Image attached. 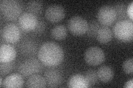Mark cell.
I'll use <instances>...</instances> for the list:
<instances>
[{
    "mask_svg": "<svg viewBox=\"0 0 133 88\" xmlns=\"http://www.w3.org/2000/svg\"><path fill=\"white\" fill-rule=\"evenodd\" d=\"M38 57L42 63L51 67L59 65L63 61L64 52L59 45L54 42L48 41L39 48Z\"/></svg>",
    "mask_w": 133,
    "mask_h": 88,
    "instance_id": "obj_1",
    "label": "cell"
},
{
    "mask_svg": "<svg viewBox=\"0 0 133 88\" xmlns=\"http://www.w3.org/2000/svg\"><path fill=\"white\" fill-rule=\"evenodd\" d=\"M115 36L118 40L124 42H129L133 39V24L130 19L119 20L113 29Z\"/></svg>",
    "mask_w": 133,
    "mask_h": 88,
    "instance_id": "obj_2",
    "label": "cell"
},
{
    "mask_svg": "<svg viewBox=\"0 0 133 88\" xmlns=\"http://www.w3.org/2000/svg\"><path fill=\"white\" fill-rule=\"evenodd\" d=\"M0 10L6 19L14 20L19 17L22 14V7L15 0H2L0 1Z\"/></svg>",
    "mask_w": 133,
    "mask_h": 88,
    "instance_id": "obj_3",
    "label": "cell"
},
{
    "mask_svg": "<svg viewBox=\"0 0 133 88\" xmlns=\"http://www.w3.org/2000/svg\"><path fill=\"white\" fill-rule=\"evenodd\" d=\"M41 61L35 58H30L23 61L18 67V71L24 77H30L40 72L43 68Z\"/></svg>",
    "mask_w": 133,
    "mask_h": 88,
    "instance_id": "obj_4",
    "label": "cell"
},
{
    "mask_svg": "<svg viewBox=\"0 0 133 88\" xmlns=\"http://www.w3.org/2000/svg\"><path fill=\"white\" fill-rule=\"evenodd\" d=\"M88 23L81 16L76 15L70 18L68 22V28L70 33L75 35L85 34L88 29Z\"/></svg>",
    "mask_w": 133,
    "mask_h": 88,
    "instance_id": "obj_5",
    "label": "cell"
},
{
    "mask_svg": "<svg viewBox=\"0 0 133 88\" xmlns=\"http://www.w3.org/2000/svg\"><path fill=\"white\" fill-rule=\"evenodd\" d=\"M97 17L99 22L104 26H110L116 19L114 8L110 6H103L101 7L97 12Z\"/></svg>",
    "mask_w": 133,
    "mask_h": 88,
    "instance_id": "obj_6",
    "label": "cell"
},
{
    "mask_svg": "<svg viewBox=\"0 0 133 88\" xmlns=\"http://www.w3.org/2000/svg\"><path fill=\"white\" fill-rule=\"evenodd\" d=\"M84 60L89 65H99L104 61L105 54L101 48L92 46L86 50L84 53Z\"/></svg>",
    "mask_w": 133,
    "mask_h": 88,
    "instance_id": "obj_7",
    "label": "cell"
},
{
    "mask_svg": "<svg viewBox=\"0 0 133 88\" xmlns=\"http://www.w3.org/2000/svg\"><path fill=\"white\" fill-rule=\"evenodd\" d=\"M1 36L3 39L7 43H16L20 39V29L15 23H8L2 28Z\"/></svg>",
    "mask_w": 133,
    "mask_h": 88,
    "instance_id": "obj_8",
    "label": "cell"
},
{
    "mask_svg": "<svg viewBox=\"0 0 133 88\" xmlns=\"http://www.w3.org/2000/svg\"><path fill=\"white\" fill-rule=\"evenodd\" d=\"M37 23L38 20L36 15L30 12H23L18 18L19 26L24 31L33 30L36 27Z\"/></svg>",
    "mask_w": 133,
    "mask_h": 88,
    "instance_id": "obj_9",
    "label": "cell"
},
{
    "mask_svg": "<svg viewBox=\"0 0 133 88\" xmlns=\"http://www.w3.org/2000/svg\"><path fill=\"white\" fill-rule=\"evenodd\" d=\"M44 78L48 87H57L63 81V76L59 70L54 68H49L45 70Z\"/></svg>",
    "mask_w": 133,
    "mask_h": 88,
    "instance_id": "obj_10",
    "label": "cell"
},
{
    "mask_svg": "<svg viewBox=\"0 0 133 88\" xmlns=\"http://www.w3.org/2000/svg\"><path fill=\"white\" fill-rule=\"evenodd\" d=\"M65 10L62 6L52 5L47 8L45 17L48 20L52 23L59 22L64 18Z\"/></svg>",
    "mask_w": 133,
    "mask_h": 88,
    "instance_id": "obj_11",
    "label": "cell"
},
{
    "mask_svg": "<svg viewBox=\"0 0 133 88\" xmlns=\"http://www.w3.org/2000/svg\"><path fill=\"white\" fill-rule=\"evenodd\" d=\"M18 48L20 53L23 55L32 56L35 55L38 50V44L33 39L26 38L21 42Z\"/></svg>",
    "mask_w": 133,
    "mask_h": 88,
    "instance_id": "obj_12",
    "label": "cell"
},
{
    "mask_svg": "<svg viewBox=\"0 0 133 88\" xmlns=\"http://www.w3.org/2000/svg\"><path fill=\"white\" fill-rule=\"evenodd\" d=\"M16 56L15 49L12 45L3 44L0 47V62L13 61Z\"/></svg>",
    "mask_w": 133,
    "mask_h": 88,
    "instance_id": "obj_13",
    "label": "cell"
},
{
    "mask_svg": "<svg viewBox=\"0 0 133 88\" xmlns=\"http://www.w3.org/2000/svg\"><path fill=\"white\" fill-rule=\"evenodd\" d=\"M24 84V80L20 74L14 73L7 76L3 80V87H21Z\"/></svg>",
    "mask_w": 133,
    "mask_h": 88,
    "instance_id": "obj_14",
    "label": "cell"
},
{
    "mask_svg": "<svg viewBox=\"0 0 133 88\" xmlns=\"http://www.w3.org/2000/svg\"><path fill=\"white\" fill-rule=\"evenodd\" d=\"M68 86L71 88H87L89 87L84 76L80 74H74L70 77L68 82Z\"/></svg>",
    "mask_w": 133,
    "mask_h": 88,
    "instance_id": "obj_15",
    "label": "cell"
},
{
    "mask_svg": "<svg viewBox=\"0 0 133 88\" xmlns=\"http://www.w3.org/2000/svg\"><path fill=\"white\" fill-rule=\"evenodd\" d=\"M98 79L103 82H108L112 80L114 77L113 70L110 67L103 66L100 67L97 71Z\"/></svg>",
    "mask_w": 133,
    "mask_h": 88,
    "instance_id": "obj_16",
    "label": "cell"
},
{
    "mask_svg": "<svg viewBox=\"0 0 133 88\" xmlns=\"http://www.w3.org/2000/svg\"><path fill=\"white\" fill-rule=\"evenodd\" d=\"M113 36V33L111 29L107 26L100 27L96 36L97 39L101 43L105 44L111 41Z\"/></svg>",
    "mask_w": 133,
    "mask_h": 88,
    "instance_id": "obj_17",
    "label": "cell"
},
{
    "mask_svg": "<svg viewBox=\"0 0 133 88\" xmlns=\"http://www.w3.org/2000/svg\"><path fill=\"white\" fill-rule=\"evenodd\" d=\"M46 85L44 78L38 74L31 75L26 82V86L28 87H44Z\"/></svg>",
    "mask_w": 133,
    "mask_h": 88,
    "instance_id": "obj_18",
    "label": "cell"
},
{
    "mask_svg": "<svg viewBox=\"0 0 133 88\" xmlns=\"http://www.w3.org/2000/svg\"><path fill=\"white\" fill-rule=\"evenodd\" d=\"M51 34L53 38L58 40L64 39L67 35V30L64 25H57L51 30Z\"/></svg>",
    "mask_w": 133,
    "mask_h": 88,
    "instance_id": "obj_19",
    "label": "cell"
},
{
    "mask_svg": "<svg viewBox=\"0 0 133 88\" xmlns=\"http://www.w3.org/2000/svg\"><path fill=\"white\" fill-rule=\"evenodd\" d=\"M42 3L39 1H29L26 5V10L28 12L35 15L39 14L42 10Z\"/></svg>",
    "mask_w": 133,
    "mask_h": 88,
    "instance_id": "obj_20",
    "label": "cell"
},
{
    "mask_svg": "<svg viewBox=\"0 0 133 88\" xmlns=\"http://www.w3.org/2000/svg\"><path fill=\"white\" fill-rule=\"evenodd\" d=\"M114 8L116 12V19L118 20V21L128 19V17L127 12V7L125 4L123 3H117L115 5Z\"/></svg>",
    "mask_w": 133,
    "mask_h": 88,
    "instance_id": "obj_21",
    "label": "cell"
},
{
    "mask_svg": "<svg viewBox=\"0 0 133 88\" xmlns=\"http://www.w3.org/2000/svg\"><path fill=\"white\" fill-rule=\"evenodd\" d=\"M100 27L101 26H100V24L97 21L95 20H91L88 24V29H87L86 32L87 35L90 37H96Z\"/></svg>",
    "mask_w": 133,
    "mask_h": 88,
    "instance_id": "obj_22",
    "label": "cell"
},
{
    "mask_svg": "<svg viewBox=\"0 0 133 88\" xmlns=\"http://www.w3.org/2000/svg\"><path fill=\"white\" fill-rule=\"evenodd\" d=\"M84 76L87 83H88L89 87L95 85L98 81V77L97 72L95 70H88L87 72H86Z\"/></svg>",
    "mask_w": 133,
    "mask_h": 88,
    "instance_id": "obj_23",
    "label": "cell"
},
{
    "mask_svg": "<svg viewBox=\"0 0 133 88\" xmlns=\"http://www.w3.org/2000/svg\"><path fill=\"white\" fill-rule=\"evenodd\" d=\"M15 67V62L13 61L8 62H0V74L2 77L10 73Z\"/></svg>",
    "mask_w": 133,
    "mask_h": 88,
    "instance_id": "obj_24",
    "label": "cell"
},
{
    "mask_svg": "<svg viewBox=\"0 0 133 88\" xmlns=\"http://www.w3.org/2000/svg\"><path fill=\"white\" fill-rule=\"evenodd\" d=\"M123 69L127 74H131L133 72V61L132 58L128 59L123 64Z\"/></svg>",
    "mask_w": 133,
    "mask_h": 88,
    "instance_id": "obj_25",
    "label": "cell"
},
{
    "mask_svg": "<svg viewBox=\"0 0 133 88\" xmlns=\"http://www.w3.org/2000/svg\"><path fill=\"white\" fill-rule=\"evenodd\" d=\"M45 28H46V24L45 22L43 20H39L38 21V23L35 29L33 30V31L36 34H42L45 31Z\"/></svg>",
    "mask_w": 133,
    "mask_h": 88,
    "instance_id": "obj_26",
    "label": "cell"
},
{
    "mask_svg": "<svg viewBox=\"0 0 133 88\" xmlns=\"http://www.w3.org/2000/svg\"><path fill=\"white\" fill-rule=\"evenodd\" d=\"M132 6L133 2H131L129 5L128 8H127V15L129 18H130L131 20H132Z\"/></svg>",
    "mask_w": 133,
    "mask_h": 88,
    "instance_id": "obj_27",
    "label": "cell"
},
{
    "mask_svg": "<svg viewBox=\"0 0 133 88\" xmlns=\"http://www.w3.org/2000/svg\"><path fill=\"white\" fill-rule=\"evenodd\" d=\"M132 79H131L130 81H129L126 83L125 84L124 86V87L126 88H132Z\"/></svg>",
    "mask_w": 133,
    "mask_h": 88,
    "instance_id": "obj_28",
    "label": "cell"
},
{
    "mask_svg": "<svg viewBox=\"0 0 133 88\" xmlns=\"http://www.w3.org/2000/svg\"><path fill=\"white\" fill-rule=\"evenodd\" d=\"M3 81L2 79V77L1 76V78H0V86L1 87H2V86H3Z\"/></svg>",
    "mask_w": 133,
    "mask_h": 88,
    "instance_id": "obj_29",
    "label": "cell"
}]
</instances>
